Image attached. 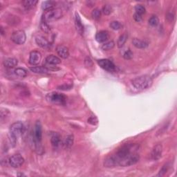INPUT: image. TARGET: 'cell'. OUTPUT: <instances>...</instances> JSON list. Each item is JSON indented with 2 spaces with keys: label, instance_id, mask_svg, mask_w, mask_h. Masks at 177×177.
<instances>
[{
  "label": "cell",
  "instance_id": "obj_1",
  "mask_svg": "<svg viewBox=\"0 0 177 177\" xmlns=\"http://www.w3.org/2000/svg\"><path fill=\"white\" fill-rule=\"evenodd\" d=\"M138 149V146L133 144L123 145L114 154L106 158L104 162V167H113L117 166L127 167L137 163L140 159Z\"/></svg>",
  "mask_w": 177,
  "mask_h": 177
},
{
  "label": "cell",
  "instance_id": "obj_2",
  "mask_svg": "<svg viewBox=\"0 0 177 177\" xmlns=\"http://www.w3.org/2000/svg\"><path fill=\"white\" fill-rule=\"evenodd\" d=\"M25 131L24 125L21 122H15L12 124L9 130L10 141L13 147L15 145L17 139L22 136Z\"/></svg>",
  "mask_w": 177,
  "mask_h": 177
},
{
  "label": "cell",
  "instance_id": "obj_3",
  "mask_svg": "<svg viewBox=\"0 0 177 177\" xmlns=\"http://www.w3.org/2000/svg\"><path fill=\"white\" fill-rule=\"evenodd\" d=\"M153 81L152 77L148 75L137 77L131 80L132 85L135 88L139 90H143L150 87Z\"/></svg>",
  "mask_w": 177,
  "mask_h": 177
},
{
  "label": "cell",
  "instance_id": "obj_4",
  "mask_svg": "<svg viewBox=\"0 0 177 177\" xmlns=\"http://www.w3.org/2000/svg\"><path fill=\"white\" fill-rule=\"evenodd\" d=\"M63 16V12L61 8H55L51 10L44 11L42 15V19L46 22H54V21L58 20Z\"/></svg>",
  "mask_w": 177,
  "mask_h": 177
},
{
  "label": "cell",
  "instance_id": "obj_5",
  "mask_svg": "<svg viewBox=\"0 0 177 177\" xmlns=\"http://www.w3.org/2000/svg\"><path fill=\"white\" fill-rule=\"evenodd\" d=\"M46 99L51 103L60 104V105H64L67 102V97L64 94L56 92H53L48 94Z\"/></svg>",
  "mask_w": 177,
  "mask_h": 177
},
{
  "label": "cell",
  "instance_id": "obj_6",
  "mask_svg": "<svg viewBox=\"0 0 177 177\" xmlns=\"http://www.w3.org/2000/svg\"><path fill=\"white\" fill-rule=\"evenodd\" d=\"M11 39L14 43H15L17 44H24L26 40L25 32L22 31V30H19V31H14L11 35Z\"/></svg>",
  "mask_w": 177,
  "mask_h": 177
},
{
  "label": "cell",
  "instance_id": "obj_7",
  "mask_svg": "<svg viewBox=\"0 0 177 177\" xmlns=\"http://www.w3.org/2000/svg\"><path fill=\"white\" fill-rule=\"evenodd\" d=\"M42 127L40 121H37L35 124L34 132H33V143L34 145L42 143Z\"/></svg>",
  "mask_w": 177,
  "mask_h": 177
},
{
  "label": "cell",
  "instance_id": "obj_8",
  "mask_svg": "<svg viewBox=\"0 0 177 177\" xmlns=\"http://www.w3.org/2000/svg\"><path fill=\"white\" fill-rule=\"evenodd\" d=\"M8 162L11 167L17 168V167H21L24 164V158L22 157V155L16 154L10 157Z\"/></svg>",
  "mask_w": 177,
  "mask_h": 177
},
{
  "label": "cell",
  "instance_id": "obj_9",
  "mask_svg": "<svg viewBox=\"0 0 177 177\" xmlns=\"http://www.w3.org/2000/svg\"><path fill=\"white\" fill-rule=\"evenodd\" d=\"M98 64L104 70L107 71H114L116 66L113 63L108 59H101L98 61Z\"/></svg>",
  "mask_w": 177,
  "mask_h": 177
},
{
  "label": "cell",
  "instance_id": "obj_10",
  "mask_svg": "<svg viewBox=\"0 0 177 177\" xmlns=\"http://www.w3.org/2000/svg\"><path fill=\"white\" fill-rule=\"evenodd\" d=\"M42 59V54L38 51H33L30 53L29 63L31 65H38Z\"/></svg>",
  "mask_w": 177,
  "mask_h": 177
},
{
  "label": "cell",
  "instance_id": "obj_11",
  "mask_svg": "<svg viewBox=\"0 0 177 177\" xmlns=\"http://www.w3.org/2000/svg\"><path fill=\"white\" fill-rule=\"evenodd\" d=\"M162 152H163V146L161 144L155 145L151 152V158L153 161L158 160L161 157Z\"/></svg>",
  "mask_w": 177,
  "mask_h": 177
},
{
  "label": "cell",
  "instance_id": "obj_12",
  "mask_svg": "<svg viewBox=\"0 0 177 177\" xmlns=\"http://www.w3.org/2000/svg\"><path fill=\"white\" fill-rule=\"evenodd\" d=\"M56 52L61 58L67 59L69 56V51L67 46L64 45H58L56 47Z\"/></svg>",
  "mask_w": 177,
  "mask_h": 177
},
{
  "label": "cell",
  "instance_id": "obj_13",
  "mask_svg": "<svg viewBox=\"0 0 177 177\" xmlns=\"http://www.w3.org/2000/svg\"><path fill=\"white\" fill-rule=\"evenodd\" d=\"M35 42L39 46L43 49H49L51 46V43L42 35H38L35 38Z\"/></svg>",
  "mask_w": 177,
  "mask_h": 177
},
{
  "label": "cell",
  "instance_id": "obj_14",
  "mask_svg": "<svg viewBox=\"0 0 177 177\" xmlns=\"http://www.w3.org/2000/svg\"><path fill=\"white\" fill-rule=\"evenodd\" d=\"M109 38V33L107 31H101L95 35V40L99 43L105 42Z\"/></svg>",
  "mask_w": 177,
  "mask_h": 177
},
{
  "label": "cell",
  "instance_id": "obj_15",
  "mask_svg": "<svg viewBox=\"0 0 177 177\" xmlns=\"http://www.w3.org/2000/svg\"><path fill=\"white\" fill-rule=\"evenodd\" d=\"M51 143L53 148H57L61 144V136L58 133L53 132L51 136Z\"/></svg>",
  "mask_w": 177,
  "mask_h": 177
},
{
  "label": "cell",
  "instance_id": "obj_16",
  "mask_svg": "<svg viewBox=\"0 0 177 177\" xmlns=\"http://www.w3.org/2000/svg\"><path fill=\"white\" fill-rule=\"evenodd\" d=\"M75 25H76V29L77 33L81 35L84 34V26L82 23L80 15L77 13L76 14V17H75Z\"/></svg>",
  "mask_w": 177,
  "mask_h": 177
},
{
  "label": "cell",
  "instance_id": "obj_17",
  "mask_svg": "<svg viewBox=\"0 0 177 177\" xmlns=\"http://www.w3.org/2000/svg\"><path fill=\"white\" fill-rule=\"evenodd\" d=\"M46 63L49 66H55L61 63V60L55 55H51L46 57Z\"/></svg>",
  "mask_w": 177,
  "mask_h": 177
},
{
  "label": "cell",
  "instance_id": "obj_18",
  "mask_svg": "<svg viewBox=\"0 0 177 177\" xmlns=\"http://www.w3.org/2000/svg\"><path fill=\"white\" fill-rule=\"evenodd\" d=\"M132 43L135 47L138 49H145L148 46V42L145 40H142L138 38H134L132 40Z\"/></svg>",
  "mask_w": 177,
  "mask_h": 177
},
{
  "label": "cell",
  "instance_id": "obj_19",
  "mask_svg": "<svg viewBox=\"0 0 177 177\" xmlns=\"http://www.w3.org/2000/svg\"><path fill=\"white\" fill-rule=\"evenodd\" d=\"M30 70L35 73H48L49 72V69L46 67L43 66H38V67H30Z\"/></svg>",
  "mask_w": 177,
  "mask_h": 177
},
{
  "label": "cell",
  "instance_id": "obj_20",
  "mask_svg": "<svg viewBox=\"0 0 177 177\" xmlns=\"http://www.w3.org/2000/svg\"><path fill=\"white\" fill-rule=\"evenodd\" d=\"M4 64L7 68H13L18 64V60L16 58H9L6 59L4 62Z\"/></svg>",
  "mask_w": 177,
  "mask_h": 177
},
{
  "label": "cell",
  "instance_id": "obj_21",
  "mask_svg": "<svg viewBox=\"0 0 177 177\" xmlns=\"http://www.w3.org/2000/svg\"><path fill=\"white\" fill-rule=\"evenodd\" d=\"M38 2V1H35V0H26V1L22 2V4L26 10H30V9L34 8Z\"/></svg>",
  "mask_w": 177,
  "mask_h": 177
},
{
  "label": "cell",
  "instance_id": "obj_22",
  "mask_svg": "<svg viewBox=\"0 0 177 177\" xmlns=\"http://www.w3.org/2000/svg\"><path fill=\"white\" fill-rule=\"evenodd\" d=\"M74 141V136L73 134L68 135L66 138V139L64 140V146L66 149H70L71 148V146L73 145Z\"/></svg>",
  "mask_w": 177,
  "mask_h": 177
},
{
  "label": "cell",
  "instance_id": "obj_23",
  "mask_svg": "<svg viewBox=\"0 0 177 177\" xmlns=\"http://www.w3.org/2000/svg\"><path fill=\"white\" fill-rule=\"evenodd\" d=\"M56 3L55 2L53 1H46L42 3V8L43 10L44 11L51 10V9L55 8Z\"/></svg>",
  "mask_w": 177,
  "mask_h": 177
},
{
  "label": "cell",
  "instance_id": "obj_24",
  "mask_svg": "<svg viewBox=\"0 0 177 177\" xmlns=\"http://www.w3.org/2000/svg\"><path fill=\"white\" fill-rule=\"evenodd\" d=\"M127 38H128V35L126 33H124L120 36L118 41H117V46H118V47L122 48L124 44L127 40Z\"/></svg>",
  "mask_w": 177,
  "mask_h": 177
},
{
  "label": "cell",
  "instance_id": "obj_25",
  "mask_svg": "<svg viewBox=\"0 0 177 177\" xmlns=\"http://www.w3.org/2000/svg\"><path fill=\"white\" fill-rule=\"evenodd\" d=\"M40 29L42 31L45 33H49L51 31V27L49 26L46 22H45L44 20H42L40 24Z\"/></svg>",
  "mask_w": 177,
  "mask_h": 177
},
{
  "label": "cell",
  "instance_id": "obj_26",
  "mask_svg": "<svg viewBox=\"0 0 177 177\" xmlns=\"http://www.w3.org/2000/svg\"><path fill=\"white\" fill-rule=\"evenodd\" d=\"M15 74L17 76L20 77H25L27 76V71L24 69L22 68H17L15 70Z\"/></svg>",
  "mask_w": 177,
  "mask_h": 177
},
{
  "label": "cell",
  "instance_id": "obj_27",
  "mask_svg": "<svg viewBox=\"0 0 177 177\" xmlns=\"http://www.w3.org/2000/svg\"><path fill=\"white\" fill-rule=\"evenodd\" d=\"M115 46V43L113 41H109L107 42L104 43L103 45H102V49L104 51H109L112 49L113 47Z\"/></svg>",
  "mask_w": 177,
  "mask_h": 177
},
{
  "label": "cell",
  "instance_id": "obj_28",
  "mask_svg": "<svg viewBox=\"0 0 177 177\" xmlns=\"http://www.w3.org/2000/svg\"><path fill=\"white\" fill-rule=\"evenodd\" d=\"M146 12V9L144 6L141 4H137L136 7H135V13H137L140 15H142L143 14H145Z\"/></svg>",
  "mask_w": 177,
  "mask_h": 177
},
{
  "label": "cell",
  "instance_id": "obj_29",
  "mask_svg": "<svg viewBox=\"0 0 177 177\" xmlns=\"http://www.w3.org/2000/svg\"><path fill=\"white\" fill-rule=\"evenodd\" d=\"M158 24H159V19L158 17L156 15L152 16L149 20V24L151 26H157Z\"/></svg>",
  "mask_w": 177,
  "mask_h": 177
},
{
  "label": "cell",
  "instance_id": "obj_30",
  "mask_svg": "<svg viewBox=\"0 0 177 177\" xmlns=\"http://www.w3.org/2000/svg\"><path fill=\"white\" fill-rule=\"evenodd\" d=\"M109 26L113 30H116V31L120 30L122 27V25L119 22H117V21H113V22H112L110 23Z\"/></svg>",
  "mask_w": 177,
  "mask_h": 177
},
{
  "label": "cell",
  "instance_id": "obj_31",
  "mask_svg": "<svg viewBox=\"0 0 177 177\" xmlns=\"http://www.w3.org/2000/svg\"><path fill=\"white\" fill-rule=\"evenodd\" d=\"M102 12H103L105 15H109L112 13V7H111L110 5L108 4L104 5L103 8V10H102Z\"/></svg>",
  "mask_w": 177,
  "mask_h": 177
},
{
  "label": "cell",
  "instance_id": "obj_32",
  "mask_svg": "<svg viewBox=\"0 0 177 177\" xmlns=\"http://www.w3.org/2000/svg\"><path fill=\"white\" fill-rule=\"evenodd\" d=\"M91 16L94 20L100 19L101 17V11L99 10L98 8H95L91 13Z\"/></svg>",
  "mask_w": 177,
  "mask_h": 177
},
{
  "label": "cell",
  "instance_id": "obj_33",
  "mask_svg": "<svg viewBox=\"0 0 177 177\" xmlns=\"http://www.w3.org/2000/svg\"><path fill=\"white\" fill-rule=\"evenodd\" d=\"M123 58L125 60H131L133 58V53L130 49H128L123 54Z\"/></svg>",
  "mask_w": 177,
  "mask_h": 177
},
{
  "label": "cell",
  "instance_id": "obj_34",
  "mask_svg": "<svg viewBox=\"0 0 177 177\" xmlns=\"http://www.w3.org/2000/svg\"><path fill=\"white\" fill-rule=\"evenodd\" d=\"M88 122L89 124H91L92 125H95L98 124V118L95 116H91L90 118L88 119Z\"/></svg>",
  "mask_w": 177,
  "mask_h": 177
},
{
  "label": "cell",
  "instance_id": "obj_35",
  "mask_svg": "<svg viewBox=\"0 0 177 177\" xmlns=\"http://www.w3.org/2000/svg\"><path fill=\"white\" fill-rule=\"evenodd\" d=\"M167 170H168V166H167V164H166L163 167H162V169L160 170V172L158 175V176H163V175H164L167 172Z\"/></svg>",
  "mask_w": 177,
  "mask_h": 177
},
{
  "label": "cell",
  "instance_id": "obj_36",
  "mask_svg": "<svg viewBox=\"0 0 177 177\" xmlns=\"http://www.w3.org/2000/svg\"><path fill=\"white\" fill-rule=\"evenodd\" d=\"M8 113V110L4 109V108H2L1 109V121H2L4 118H6L7 116Z\"/></svg>",
  "mask_w": 177,
  "mask_h": 177
},
{
  "label": "cell",
  "instance_id": "obj_37",
  "mask_svg": "<svg viewBox=\"0 0 177 177\" xmlns=\"http://www.w3.org/2000/svg\"><path fill=\"white\" fill-rule=\"evenodd\" d=\"M134 19L137 22H140L143 20V17L142 15H140L137 13H134Z\"/></svg>",
  "mask_w": 177,
  "mask_h": 177
},
{
  "label": "cell",
  "instance_id": "obj_38",
  "mask_svg": "<svg viewBox=\"0 0 177 177\" xmlns=\"http://www.w3.org/2000/svg\"><path fill=\"white\" fill-rule=\"evenodd\" d=\"M166 18L168 20H170V21H172L173 18H174V15H172V13H167Z\"/></svg>",
  "mask_w": 177,
  "mask_h": 177
},
{
  "label": "cell",
  "instance_id": "obj_39",
  "mask_svg": "<svg viewBox=\"0 0 177 177\" xmlns=\"http://www.w3.org/2000/svg\"><path fill=\"white\" fill-rule=\"evenodd\" d=\"M1 34L3 35L4 34V29H3V27H1Z\"/></svg>",
  "mask_w": 177,
  "mask_h": 177
}]
</instances>
